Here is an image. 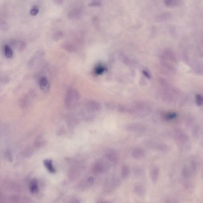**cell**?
<instances>
[{"label":"cell","mask_w":203,"mask_h":203,"mask_svg":"<svg viewBox=\"0 0 203 203\" xmlns=\"http://www.w3.org/2000/svg\"><path fill=\"white\" fill-rule=\"evenodd\" d=\"M133 192L138 197H144L146 194V189L144 186L141 184L137 183L133 187Z\"/></svg>","instance_id":"8992f818"},{"label":"cell","mask_w":203,"mask_h":203,"mask_svg":"<svg viewBox=\"0 0 203 203\" xmlns=\"http://www.w3.org/2000/svg\"><path fill=\"white\" fill-rule=\"evenodd\" d=\"M80 94L78 91L74 88H70L67 90L65 99V105L68 109L74 108L80 99Z\"/></svg>","instance_id":"6da1fadb"},{"label":"cell","mask_w":203,"mask_h":203,"mask_svg":"<svg viewBox=\"0 0 203 203\" xmlns=\"http://www.w3.org/2000/svg\"><path fill=\"white\" fill-rule=\"evenodd\" d=\"M97 203H112L110 202V201H104V200H103V201H98V202Z\"/></svg>","instance_id":"1f68e13d"},{"label":"cell","mask_w":203,"mask_h":203,"mask_svg":"<svg viewBox=\"0 0 203 203\" xmlns=\"http://www.w3.org/2000/svg\"><path fill=\"white\" fill-rule=\"evenodd\" d=\"M44 166L49 172L52 173H55L56 172V170L54 166L53 161L52 160L46 159L44 160Z\"/></svg>","instance_id":"7c38bea8"},{"label":"cell","mask_w":203,"mask_h":203,"mask_svg":"<svg viewBox=\"0 0 203 203\" xmlns=\"http://www.w3.org/2000/svg\"><path fill=\"white\" fill-rule=\"evenodd\" d=\"M63 48L67 51L70 52H73L75 51V48L70 44H66L65 45H64Z\"/></svg>","instance_id":"cb8c5ba5"},{"label":"cell","mask_w":203,"mask_h":203,"mask_svg":"<svg viewBox=\"0 0 203 203\" xmlns=\"http://www.w3.org/2000/svg\"><path fill=\"white\" fill-rule=\"evenodd\" d=\"M105 155L106 159L112 163L116 164L119 161L118 154L112 149H109L107 150Z\"/></svg>","instance_id":"277c9868"},{"label":"cell","mask_w":203,"mask_h":203,"mask_svg":"<svg viewBox=\"0 0 203 203\" xmlns=\"http://www.w3.org/2000/svg\"><path fill=\"white\" fill-rule=\"evenodd\" d=\"M132 155L135 159L140 160L144 157L145 153L143 148L139 147L135 148L132 150Z\"/></svg>","instance_id":"9c48e42d"},{"label":"cell","mask_w":203,"mask_h":203,"mask_svg":"<svg viewBox=\"0 0 203 203\" xmlns=\"http://www.w3.org/2000/svg\"><path fill=\"white\" fill-rule=\"evenodd\" d=\"M39 11V8L36 5L32 7L31 9H30V14L33 16H36Z\"/></svg>","instance_id":"e0dca14e"},{"label":"cell","mask_w":203,"mask_h":203,"mask_svg":"<svg viewBox=\"0 0 203 203\" xmlns=\"http://www.w3.org/2000/svg\"><path fill=\"white\" fill-rule=\"evenodd\" d=\"M166 203H178L177 201L174 199H168L166 200Z\"/></svg>","instance_id":"f1b7e54d"},{"label":"cell","mask_w":203,"mask_h":203,"mask_svg":"<svg viewBox=\"0 0 203 203\" xmlns=\"http://www.w3.org/2000/svg\"><path fill=\"white\" fill-rule=\"evenodd\" d=\"M179 1H165V5L168 6H174L178 5Z\"/></svg>","instance_id":"7402d4cb"},{"label":"cell","mask_w":203,"mask_h":203,"mask_svg":"<svg viewBox=\"0 0 203 203\" xmlns=\"http://www.w3.org/2000/svg\"><path fill=\"white\" fill-rule=\"evenodd\" d=\"M29 189L30 192L33 194H35L38 193L39 188L38 182L36 179H33L30 182Z\"/></svg>","instance_id":"4fadbf2b"},{"label":"cell","mask_w":203,"mask_h":203,"mask_svg":"<svg viewBox=\"0 0 203 203\" xmlns=\"http://www.w3.org/2000/svg\"><path fill=\"white\" fill-rule=\"evenodd\" d=\"M135 108L137 111L143 113H149L151 111V108L147 103L143 101H137L134 104Z\"/></svg>","instance_id":"3957f363"},{"label":"cell","mask_w":203,"mask_h":203,"mask_svg":"<svg viewBox=\"0 0 203 203\" xmlns=\"http://www.w3.org/2000/svg\"><path fill=\"white\" fill-rule=\"evenodd\" d=\"M54 2H55V3L57 4V5H61L63 4V1H61V0H56V1H54Z\"/></svg>","instance_id":"f546056e"},{"label":"cell","mask_w":203,"mask_h":203,"mask_svg":"<svg viewBox=\"0 0 203 203\" xmlns=\"http://www.w3.org/2000/svg\"><path fill=\"white\" fill-rule=\"evenodd\" d=\"M39 85L43 92L47 93L50 89V85L47 79L45 77H41L39 80Z\"/></svg>","instance_id":"5b68a950"},{"label":"cell","mask_w":203,"mask_h":203,"mask_svg":"<svg viewBox=\"0 0 203 203\" xmlns=\"http://www.w3.org/2000/svg\"><path fill=\"white\" fill-rule=\"evenodd\" d=\"M70 203H81V202L79 200L77 199V198H74L71 200Z\"/></svg>","instance_id":"83f0119b"},{"label":"cell","mask_w":203,"mask_h":203,"mask_svg":"<svg viewBox=\"0 0 203 203\" xmlns=\"http://www.w3.org/2000/svg\"><path fill=\"white\" fill-rule=\"evenodd\" d=\"M101 3L99 1H93L89 3V6H100Z\"/></svg>","instance_id":"4316f807"},{"label":"cell","mask_w":203,"mask_h":203,"mask_svg":"<svg viewBox=\"0 0 203 203\" xmlns=\"http://www.w3.org/2000/svg\"><path fill=\"white\" fill-rule=\"evenodd\" d=\"M196 102L198 106H201L203 104V97L200 95H197L196 97Z\"/></svg>","instance_id":"603a6c76"},{"label":"cell","mask_w":203,"mask_h":203,"mask_svg":"<svg viewBox=\"0 0 203 203\" xmlns=\"http://www.w3.org/2000/svg\"><path fill=\"white\" fill-rule=\"evenodd\" d=\"M63 34L62 32L57 31V32L55 33L54 35L53 38L55 41H58L63 37Z\"/></svg>","instance_id":"ffe728a7"},{"label":"cell","mask_w":203,"mask_h":203,"mask_svg":"<svg viewBox=\"0 0 203 203\" xmlns=\"http://www.w3.org/2000/svg\"><path fill=\"white\" fill-rule=\"evenodd\" d=\"M87 107L90 112H96L100 111L101 106L99 102L92 100L87 103Z\"/></svg>","instance_id":"52a82bcc"},{"label":"cell","mask_w":203,"mask_h":203,"mask_svg":"<svg viewBox=\"0 0 203 203\" xmlns=\"http://www.w3.org/2000/svg\"><path fill=\"white\" fill-rule=\"evenodd\" d=\"M160 170L158 167H155L150 171V175L152 181L154 183H156L159 175Z\"/></svg>","instance_id":"8fae6325"},{"label":"cell","mask_w":203,"mask_h":203,"mask_svg":"<svg viewBox=\"0 0 203 203\" xmlns=\"http://www.w3.org/2000/svg\"><path fill=\"white\" fill-rule=\"evenodd\" d=\"M110 167V164L108 161L100 160L94 165L92 172L95 175H100L108 170Z\"/></svg>","instance_id":"7a4b0ae2"},{"label":"cell","mask_w":203,"mask_h":203,"mask_svg":"<svg viewBox=\"0 0 203 203\" xmlns=\"http://www.w3.org/2000/svg\"><path fill=\"white\" fill-rule=\"evenodd\" d=\"M116 104L112 102H108L106 103V108L109 110H114L116 108Z\"/></svg>","instance_id":"d4e9b609"},{"label":"cell","mask_w":203,"mask_h":203,"mask_svg":"<svg viewBox=\"0 0 203 203\" xmlns=\"http://www.w3.org/2000/svg\"><path fill=\"white\" fill-rule=\"evenodd\" d=\"M145 128L140 124H132L128 125L126 129L128 131L133 132H142L144 131Z\"/></svg>","instance_id":"ba28073f"},{"label":"cell","mask_w":203,"mask_h":203,"mask_svg":"<svg viewBox=\"0 0 203 203\" xmlns=\"http://www.w3.org/2000/svg\"><path fill=\"white\" fill-rule=\"evenodd\" d=\"M106 68L104 66L102 65L98 66L95 69V72L96 74L100 75L105 71Z\"/></svg>","instance_id":"ac0fdd59"},{"label":"cell","mask_w":203,"mask_h":203,"mask_svg":"<svg viewBox=\"0 0 203 203\" xmlns=\"http://www.w3.org/2000/svg\"><path fill=\"white\" fill-rule=\"evenodd\" d=\"M176 114L175 113H169L164 116L165 119L166 120H170L175 118L176 116Z\"/></svg>","instance_id":"44dd1931"},{"label":"cell","mask_w":203,"mask_h":203,"mask_svg":"<svg viewBox=\"0 0 203 203\" xmlns=\"http://www.w3.org/2000/svg\"><path fill=\"white\" fill-rule=\"evenodd\" d=\"M14 44L17 46V49L19 51H22L26 47V43L23 41H15Z\"/></svg>","instance_id":"2e32d148"},{"label":"cell","mask_w":203,"mask_h":203,"mask_svg":"<svg viewBox=\"0 0 203 203\" xmlns=\"http://www.w3.org/2000/svg\"><path fill=\"white\" fill-rule=\"evenodd\" d=\"M130 174V169L129 167L126 165H123L121 171V177L123 179H126Z\"/></svg>","instance_id":"9a60e30c"},{"label":"cell","mask_w":203,"mask_h":203,"mask_svg":"<svg viewBox=\"0 0 203 203\" xmlns=\"http://www.w3.org/2000/svg\"><path fill=\"white\" fill-rule=\"evenodd\" d=\"M143 74L146 76V77H147V78H149L150 77V74H149L148 72H147V71H144Z\"/></svg>","instance_id":"4dcf8cb0"},{"label":"cell","mask_w":203,"mask_h":203,"mask_svg":"<svg viewBox=\"0 0 203 203\" xmlns=\"http://www.w3.org/2000/svg\"><path fill=\"white\" fill-rule=\"evenodd\" d=\"M94 182V179L92 177H88L87 179H85L79 184V188L81 189H86L91 187L93 185Z\"/></svg>","instance_id":"30bf717a"},{"label":"cell","mask_w":203,"mask_h":203,"mask_svg":"<svg viewBox=\"0 0 203 203\" xmlns=\"http://www.w3.org/2000/svg\"><path fill=\"white\" fill-rule=\"evenodd\" d=\"M5 157H6L7 160L9 162H12V156L11 153H10V151L8 150L6 152L5 154Z\"/></svg>","instance_id":"484cf974"},{"label":"cell","mask_w":203,"mask_h":203,"mask_svg":"<svg viewBox=\"0 0 203 203\" xmlns=\"http://www.w3.org/2000/svg\"><path fill=\"white\" fill-rule=\"evenodd\" d=\"M4 53L5 56L8 59H10L12 57L13 55V51L9 45H6L4 46Z\"/></svg>","instance_id":"5bb4252c"},{"label":"cell","mask_w":203,"mask_h":203,"mask_svg":"<svg viewBox=\"0 0 203 203\" xmlns=\"http://www.w3.org/2000/svg\"><path fill=\"white\" fill-rule=\"evenodd\" d=\"M117 109H118V111L121 113H128L131 112L130 110L123 105H118L117 106Z\"/></svg>","instance_id":"d6986e66"}]
</instances>
